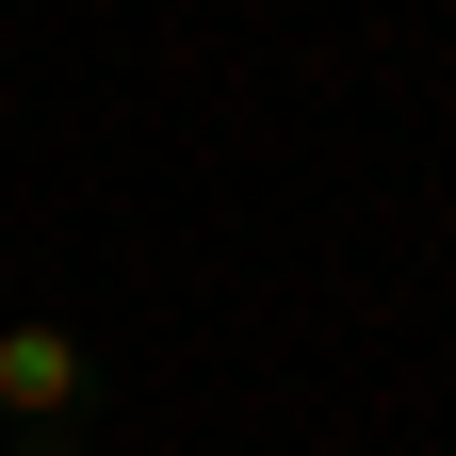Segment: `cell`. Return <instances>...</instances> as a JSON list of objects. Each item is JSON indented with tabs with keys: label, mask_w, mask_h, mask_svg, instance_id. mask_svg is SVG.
<instances>
[{
	"label": "cell",
	"mask_w": 456,
	"mask_h": 456,
	"mask_svg": "<svg viewBox=\"0 0 456 456\" xmlns=\"http://www.w3.org/2000/svg\"><path fill=\"white\" fill-rule=\"evenodd\" d=\"M66 424H98V342L17 310L0 326V440H66Z\"/></svg>",
	"instance_id": "obj_1"
},
{
	"label": "cell",
	"mask_w": 456,
	"mask_h": 456,
	"mask_svg": "<svg viewBox=\"0 0 456 456\" xmlns=\"http://www.w3.org/2000/svg\"><path fill=\"white\" fill-rule=\"evenodd\" d=\"M0 456H98V424H66V440H0Z\"/></svg>",
	"instance_id": "obj_2"
}]
</instances>
